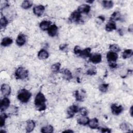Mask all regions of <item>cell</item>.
I'll use <instances>...</instances> for the list:
<instances>
[{
  "instance_id": "obj_45",
  "label": "cell",
  "mask_w": 133,
  "mask_h": 133,
  "mask_svg": "<svg viewBox=\"0 0 133 133\" xmlns=\"http://www.w3.org/2000/svg\"><path fill=\"white\" fill-rule=\"evenodd\" d=\"M64 132H73L74 131L71 129H68V130H65L63 131Z\"/></svg>"
},
{
  "instance_id": "obj_26",
  "label": "cell",
  "mask_w": 133,
  "mask_h": 133,
  "mask_svg": "<svg viewBox=\"0 0 133 133\" xmlns=\"http://www.w3.org/2000/svg\"><path fill=\"white\" fill-rule=\"evenodd\" d=\"M41 131L43 133H52L54 131V128L52 125H48L42 127Z\"/></svg>"
},
{
  "instance_id": "obj_21",
  "label": "cell",
  "mask_w": 133,
  "mask_h": 133,
  "mask_svg": "<svg viewBox=\"0 0 133 133\" xmlns=\"http://www.w3.org/2000/svg\"><path fill=\"white\" fill-rule=\"evenodd\" d=\"M13 42V40L12 38L10 37H5L2 40L1 42V45L3 47H7L11 45Z\"/></svg>"
},
{
  "instance_id": "obj_23",
  "label": "cell",
  "mask_w": 133,
  "mask_h": 133,
  "mask_svg": "<svg viewBox=\"0 0 133 133\" xmlns=\"http://www.w3.org/2000/svg\"><path fill=\"white\" fill-rule=\"evenodd\" d=\"M88 126L92 129H97L98 128V120L96 118H94L90 120Z\"/></svg>"
},
{
  "instance_id": "obj_34",
  "label": "cell",
  "mask_w": 133,
  "mask_h": 133,
  "mask_svg": "<svg viewBox=\"0 0 133 133\" xmlns=\"http://www.w3.org/2000/svg\"><path fill=\"white\" fill-rule=\"evenodd\" d=\"M109 84H102L99 87V90L103 93H106L108 89Z\"/></svg>"
},
{
  "instance_id": "obj_10",
  "label": "cell",
  "mask_w": 133,
  "mask_h": 133,
  "mask_svg": "<svg viewBox=\"0 0 133 133\" xmlns=\"http://www.w3.org/2000/svg\"><path fill=\"white\" fill-rule=\"evenodd\" d=\"M118 58V55L114 52H109L107 54V59L109 63L115 62Z\"/></svg>"
},
{
  "instance_id": "obj_46",
  "label": "cell",
  "mask_w": 133,
  "mask_h": 133,
  "mask_svg": "<svg viewBox=\"0 0 133 133\" xmlns=\"http://www.w3.org/2000/svg\"><path fill=\"white\" fill-rule=\"evenodd\" d=\"M119 34L121 35H123V32L122 31V30L121 29H119V31H118Z\"/></svg>"
},
{
  "instance_id": "obj_30",
  "label": "cell",
  "mask_w": 133,
  "mask_h": 133,
  "mask_svg": "<svg viewBox=\"0 0 133 133\" xmlns=\"http://www.w3.org/2000/svg\"><path fill=\"white\" fill-rule=\"evenodd\" d=\"M9 24V20L5 16H2L0 19V26L1 28H5Z\"/></svg>"
},
{
  "instance_id": "obj_40",
  "label": "cell",
  "mask_w": 133,
  "mask_h": 133,
  "mask_svg": "<svg viewBox=\"0 0 133 133\" xmlns=\"http://www.w3.org/2000/svg\"><path fill=\"white\" fill-rule=\"evenodd\" d=\"M99 129L100 130V131L102 132H111V129L108 128L100 127V128H99Z\"/></svg>"
},
{
  "instance_id": "obj_20",
  "label": "cell",
  "mask_w": 133,
  "mask_h": 133,
  "mask_svg": "<svg viewBox=\"0 0 133 133\" xmlns=\"http://www.w3.org/2000/svg\"><path fill=\"white\" fill-rule=\"evenodd\" d=\"M105 29L108 32H111L116 29V26L114 21H110L106 25Z\"/></svg>"
},
{
  "instance_id": "obj_7",
  "label": "cell",
  "mask_w": 133,
  "mask_h": 133,
  "mask_svg": "<svg viewBox=\"0 0 133 133\" xmlns=\"http://www.w3.org/2000/svg\"><path fill=\"white\" fill-rule=\"evenodd\" d=\"M111 109L112 113L115 115H119L123 111V108L121 105H117L115 104L111 105Z\"/></svg>"
},
{
  "instance_id": "obj_11",
  "label": "cell",
  "mask_w": 133,
  "mask_h": 133,
  "mask_svg": "<svg viewBox=\"0 0 133 133\" xmlns=\"http://www.w3.org/2000/svg\"><path fill=\"white\" fill-rule=\"evenodd\" d=\"M1 92L4 97L9 96L11 93V88L10 86L6 84H3L1 86Z\"/></svg>"
},
{
  "instance_id": "obj_38",
  "label": "cell",
  "mask_w": 133,
  "mask_h": 133,
  "mask_svg": "<svg viewBox=\"0 0 133 133\" xmlns=\"http://www.w3.org/2000/svg\"><path fill=\"white\" fill-rule=\"evenodd\" d=\"M79 112L83 116H87L88 114V111L85 108H81L79 109Z\"/></svg>"
},
{
  "instance_id": "obj_3",
  "label": "cell",
  "mask_w": 133,
  "mask_h": 133,
  "mask_svg": "<svg viewBox=\"0 0 133 133\" xmlns=\"http://www.w3.org/2000/svg\"><path fill=\"white\" fill-rule=\"evenodd\" d=\"M28 71L22 67H19L15 72V77L17 80H24L28 77Z\"/></svg>"
},
{
  "instance_id": "obj_19",
  "label": "cell",
  "mask_w": 133,
  "mask_h": 133,
  "mask_svg": "<svg viewBox=\"0 0 133 133\" xmlns=\"http://www.w3.org/2000/svg\"><path fill=\"white\" fill-rule=\"evenodd\" d=\"M90 119L86 116H82L77 119V122L79 124L81 125H86L88 124Z\"/></svg>"
},
{
  "instance_id": "obj_6",
  "label": "cell",
  "mask_w": 133,
  "mask_h": 133,
  "mask_svg": "<svg viewBox=\"0 0 133 133\" xmlns=\"http://www.w3.org/2000/svg\"><path fill=\"white\" fill-rule=\"evenodd\" d=\"M10 105V100L7 97H4L1 101L0 103V109L1 111L4 112L6 111L9 107Z\"/></svg>"
},
{
  "instance_id": "obj_41",
  "label": "cell",
  "mask_w": 133,
  "mask_h": 133,
  "mask_svg": "<svg viewBox=\"0 0 133 133\" xmlns=\"http://www.w3.org/2000/svg\"><path fill=\"white\" fill-rule=\"evenodd\" d=\"M109 67L111 68H115L117 67V64L115 62L109 63Z\"/></svg>"
},
{
  "instance_id": "obj_35",
  "label": "cell",
  "mask_w": 133,
  "mask_h": 133,
  "mask_svg": "<svg viewBox=\"0 0 133 133\" xmlns=\"http://www.w3.org/2000/svg\"><path fill=\"white\" fill-rule=\"evenodd\" d=\"M75 97L76 101H82L83 100V97L82 95L79 93V91H75Z\"/></svg>"
},
{
  "instance_id": "obj_42",
  "label": "cell",
  "mask_w": 133,
  "mask_h": 133,
  "mask_svg": "<svg viewBox=\"0 0 133 133\" xmlns=\"http://www.w3.org/2000/svg\"><path fill=\"white\" fill-rule=\"evenodd\" d=\"M132 108H133V107H132V106L130 107V110H129V113H130V116H131V117H132V115H133V112H132Z\"/></svg>"
},
{
  "instance_id": "obj_36",
  "label": "cell",
  "mask_w": 133,
  "mask_h": 133,
  "mask_svg": "<svg viewBox=\"0 0 133 133\" xmlns=\"http://www.w3.org/2000/svg\"><path fill=\"white\" fill-rule=\"evenodd\" d=\"M97 71L95 68H92L89 70H88L86 72V74L89 75H94L96 74Z\"/></svg>"
},
{
  "instance_id": "obj_22",
  "label": "cell",
  "mask_w": 133,
  "mask_h": 133,
  "mask_svg": "<svg viewBox=\"0 0 133 133\" xmlns=\"http://www.w3.org/2000/svg\"><path fill=\"white\" fill-rule=\"evenodd\" d=\"M91 48H86L83 50H82L81 53L79 56L84 58L90 57L91 55Z\"/></svg>"
},
{
  "instance_id": "obj_18",
  "label": "cell",
  "mask_w": 133,
  "mask_h": 133,
  "mask_svg": "<svg viewBox=\"0 0 133 133\" xmlns=\"http://www.w3.org/2000/svg\"><path fill=\"white\" fill-rule=\"evenodd\" d=\"M37 56L39 59L44 60V59H46L49 58V54L46 50L42 49L40 50L38 53Z\"/></svg>"
},
{
  "instance_id": "obj_5",
  "label": "cell",
  "mask_w": 133,
  "mask_h": 133,
  "mask_svg": "<svg viewBox=\"0 0 133 133\" xmlns=\"http://www.w3.org/2000/svg\"><path fill=\"white\" fill-rule=\"evenodd\" d=\"M81 18V14L77 11H74L71 14L69 20L71 22H76L78 23L80 21Z\"/></svg>"
},
{
  "instance_id": "obj_17",
  "label": "cell",
  "mask_w": 133,
  "mask_h": 133,
  "mask_svg": "<svg viewBox=\"0 0 133 133\" xmlns=\"http://www.w3.org/2000/svg\"><path fill=\"white\" fill-rule=\"evenodd\" d=\"M35 127V123L34 121L31 120H28L27 122V126H26V132H32Z\"/></svg>"
},
{
  "instance_id": "obj_25",
  "label": "cell",
  "mask_w": 133,
  "mask_h": 133,
  "mask_svg": "<svg viewBox=\"0 0 133 133\" xmlns=\"http://www.w3.org/2000/svg\"><path fill=\"white\" fill-rule=\"evenodd\" d=\"M121 16V15L120 12H118V11H115L111 15V17H110V21H112L114 22L115 21L120 20Z\"/></svg>"
},
{
  "instance_id": "obj_33",
  "label": "cell",
  "mask_w": 133,
  "mask_h": 133,
  "mask_svg": "<svg viewBox=\"0 0 133 133\" xmlns=\"http://www.w3.org/2000/svg\"><path fill=\"white\" fill-rule=\"evenodd\" d=\"M8 117L6 113H2L0 116V126L2 127L5 125V120Z\"/></svg>"
},
{
  "instance_id": "obj_16",
  "label": "cell",
  "mask_w": 133,
  "mask_h": 133,
  "mask_svg": "<svg viewBox=\"0 0 133 133\" xmlns=\"http://www.w3.org/2000/svg\"><path fill=\"white\" fill-rule=\"evenodd\" d=\"M52 25V22L49 20H43L40 24V28L43 31L48 30Z\"/></svg>"
},
{
  "instance_id": "obj_29",
  "label": "cell",
  "mask_w": 133,
  "mask_h": 133,
  "mask_svg": "<svg viewBox=\"0 0 133 133\" xmlns=\"http://www.w3.org/2000/svg\"><path fill=\"white\" fill-rule=\"evenodd\" d=\"M120 127L123 131H129L130 129V125L126 122H123L120 124Z\"/></svg>"
},
{
  "instance_id": "obj_2",
  "label": "cell",
  "mask_w": 133,
  "mask_h": 133,
  "mask_svg": "<svg viewBox=\"0 0 133 133\" xmlns=\"http://www.w3.org/2000/svg\"><path fill=\"white\" fill-rule=\"evenodd\" d=\"M31 93L26 89L21 90L18 93L17 98L22 103H27L31 97Z\"/></svg>"
},
{
  "instance_id": "obj_37",
  "label": "cell",
  "mask_w": 133,
  "mask_h": 133,
  "mask_svg": "<svg viewBox=\"0 0 133 133\" xmlns=\"http://www.w3.org/2000/svg\"><path fill=\"white\" fill-rule=\"evenodd\" d=\"M81 52H82V50L81 49V48H80L79 46H75L74 48V54L76 55H77V56H80V55L81 54Z\"/></svg>"
},
{
  "instance_id": "obj_1",
  "label": "cell",
  "mask_w": 133,
  "mask_h": 133,
  "mask_svg": "<svg viewBox=\"0 0 133 133\" xmlns=\"http://www.w3.org/2000/svg\"><path fill=\"white\" fill-rule=\"evenodd\" d=\"M46 99L44 95L41 92H38L36 95L34 100V104L36 109L38 111H42L46 109Z\"/></svg>"
},
{
  "instance_id": "obj_14",
  "label": "cell",
  "mask_w": 133,
  "mask_h": 133,
  "mask_svg": "<svg viewBox=\"0 0 133 133\" xmlns=\"http://www.w3.org/2000/svg\"><path fill=\"white\" fill-rule=\"evenodd\" d=\"M60 73L62 74V77L67 81H70L72 79V74L71 71L67 69H64L61 71Z\"/></svg>"
},
{
  "instance_id": "obj_13",
  "label": "cell",
  "mask_w": 133,
  "mask_h": 133,
  "mask_svg": "<svg viewBox=\"0 0 133 133\" xmlns=\"http://www.w3.org/2000/svg\"><path fill=\"white\" fill-rule=\"evenodd\" d=\"M26 42V36L23 33H20L16 39V44L19 46H22Z\"/></svg>"
},
{
  "instance_id": "obj_9",
  "label": "cell",
  "mask_w": 133,
  "mask_h": 133,
  "mask_svg": "<svg viewBox=\"0 0 133 133\" xmlns=\"http://www.w3.org/2000/svg\"><path fill=\"white\" fill-rule=\"evenodd\" d=\"M44 11H45V7L42 5L36 6L34 7L33 9V13L37 17L41 16L43 14Z\"/></svg>"
},
{
  "instance_id": "obj_31",
  "label": "cell",
  "mask_w": 133,
  "mask_h": 133,
  "mask_svg": "<svg viewBox=\"0 0 133 133\" xmlns=\"http://www.w3.org/2000/svg\"><path fill=\"white\" fill-rule=\"evenodd\" d=\"M102 4L106 9H111L113 6V2L111 1H104L102 2Z\"/></svg>"
},
{
  "instance_id": "obj_15",
  "label": "cell",
  "mask_w": 133,
  "mask_h": 133,
  "mask_svg": "<svg viewBox=\"0 0 133 133\" xmlns=\"http://www.w3.org/2000/svg\"><path fill=\"white\" fill-rule=\"evenodd\" d=\"M48 31V34L50 36L54 37L57 34L58 27L55 24L52 25L51 26V27L49 28Z\"/></svg>"
},
{
  "instance_id": "obj_12",
  "label": "cell",
  "mask_w": 133,
  "mask_h": 133,
  "mask_svg": "<svg viewBox=\"0 0 133 133\" xmlns=\"http://www.w3.org/2000/svg\"><path fill=\"white\" fill-rule=\"evenodd\" d=\"M77 11L80 14H88L91 11V6L87 4H83L80 6L77 9Z\"/></svg>"
},
{
  "instance_id": "obj_32",
  "label": "cell",
  "mask_w": 133,
  "mask_h": 133,
  "mask_svg": "<svg viewBox=\"0 0 133 133\" xmlns=\"http://www.w3.org/2000/svg\"><path fill=\"white\" fill-rule=\"evenodd\" d=\"M109 49L111 51V52H113L116 53L118 52H119L121 51V49L119 47V46L117 45V44H115L110 45L109 46Z\"/></svg>"
},
{
  "instance_id": "obj_39",
  "label": "cell",
  "mask_w": 133,
  "mask_h": 133,
  "mask_svg": "<svg viewBox=\"0 0 133 133\" xmlns=\"http://www.w3.org/2000/svg\"><path fill=\"white\" fill-rule=\"evenodd\" d=\"M68 46V45L67 44H61V45L59 46V50L61 51H64V52L66 51V50H67Z\"/></svg>"
},
{
  "instance_id": "obj_24",
  "label": "cell",
  "mask_w": 133,
  "mask_h": 133,
  "mask_svg": "<svg viewBox=\"0 0 133 133\" xmlns=\"http://www.w3.org/2000/svg\"><path fill=\"white\" fill-rule=\"evenodd\" d=\"M33 5V2L31 1H29V0H26V1H24L22 4H21V7L23 9L25 10H28L30 8H31Z\"/></svg>"
},
{
  "instance_id": "obj_28",
  "label": "cell",
  "mask_w": 133,
  "mask_h": 133,
  "mask_svg": "<svg viewBox=\"0 0 133 133\" xmlns=\"http://www.w3.org/2000/svg\"><path fill=\"white\" fill-rule=\"evenodd\" d=\"M61 64L59 62H57L53 65L51 67V70L52 72L54 73H57L60 72Z\"/></svg>"
},
{
  "instance_id": "obj_47",
  "label": "cell",
  "mask_w": 133,
  "mask_h": 133,
  "mask_svg": "<svg viewBox=\"0 0 133 133\" xmlns=\"http://www.w3.org/2000/svg\"><path fill=\"white\" fill-rule=\"evenodd\" d=\"M87 3H92L93 2H94V1H86Z\"/></svg>"
},
{
  "instance_id": "obj_27",
  "label": "cell",
  "mask_w": 133,
  "mask_h": 133,
  "mask_svg": "<svg viewBox=\"0 0 133 133\" xmlns=\"http://www.w3.org/2000/svg\"><path fill=\"white\" fill-rule=\"evenodd\" d=\"M133 54L132 50L131 49H128L125 50L122 53V57L124 59H127L132 56Z\"/></svg>"
},
{
  "instance_id": "obj_43",
  "label": "cell",
  "mask_w": 133,
  "mask_h": 133,
  "mask_svg": "<svg viewBox=\"0 0 133 133\" xmlns=\"http://www.w3.org/2000/svg\"><path fill=\"white\" fill-rule=\"evenodd\" d=\"M99 19H100L103 22H104V21H105V17H104V16H98V17Z\"/></svg>"
},
{
  "instance_id": "obj_4",
  "label": "cell",
  "mask_w": 133,
  "mask_h": 133,
  "mask_svg": "<svg viewBox=\"0 0 133 133\" xmlns=\"http://www.w3.org/2000/svg\"><path fill=\"white\" fill-rule=\"evenodd\" d=\"M79 108L75 105H73L71 106H70L67 110V115L69 118H71L72 117H73V116L75 115V113H77L79 111Z\"/></svg>"
},
{
  "instance_id": "obj_44",
  "label": "cell",
  "mask_w": 133,
  "mask_h": 133,
  "mask_svg": "<svg viewBox=\"0 0 133 133\" xmlns=\"http://www.w3.org/2000/svg\"><path fill=\"white\" fill-rule=\"evenodd\" d=\"M128 31L131 32V33H132V25H130L129 27V28H128Z\"/></svg>"
},
{
  "instance_id": "obj_8",
  "label": "cell",
  "mask_w": 133,
  "mask_h": 133,
  "mask_svg": "<svg viewBox=\"0 0 133 133\" xmlns=\"http://www.w3.org/2000/svg\"><path fill=\"white\" fill-rule=\"evenodd\" d=\"M89 58H90V61L95 64H99L102 60L101 55L98 53L91 54V56Z\"/></svg>"
}]
</instances>
